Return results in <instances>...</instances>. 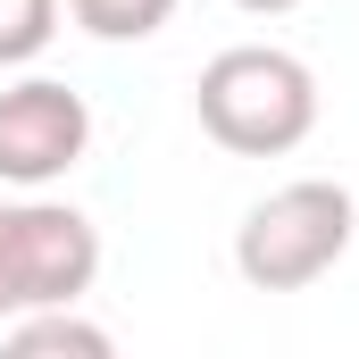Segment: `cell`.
Here are the masks:
<instances>
[{"label": "cell", "mask_w": 359, "mask_h": 359, "mask_svg": "<svg viewBox=\"0 0 359 359\" xmlns=\"http://www.w3.org/2000/svg\"><path fill=\"white\" fill-rule=\"evenodd\" d=\"M8 351H17V359H109V334L84 326V318L59 301V309H42V318L8 326Z\"/></svg>", "instance_id": "obj_5"}, {"label": "cell", "mask_w": 359, "mask_h": 359, "mask_svg": "<svg viewBox=\"0 0 359 359\" xmlns=\"http://www.w3.org/2000/svg\"><path fill=\"white\" fill-rule=\"evenodd\" d=\"M67 17L84 34H100V42H142V34H159L176 17V0H67Z\"/></svg>", "instance_id": "obj_6"}, {"label": "cell", "mask_w": 359, "mask_h": 359, "mask_svg": "<svg viewBox=\"0 0 359 359\" xmlns=\"http://www.w3.org/2000/svg\"><path fill=\"white\" fill-rule=\"evenodd\" d=\"M92 142V109L76 84L59 76H25L0 92V176L8 184H50L84 159Z\"/></svg>", "instance_id": "obj_4"}, {"label": "cell", "mask_w": 359, "mask_h": 359, "mask_svg": "<svg viewBox=\"0 0 359 359\" xmlns=\"http://www.w3.org/2000/svg\"><path fill=\"white\" fill-rule=\"evenodd\" d=\"M201 134L217 142V151H234V159H284V151H301L309 142V126H318V76L292 59V50H276V42H234V50H217L209 67H201Z\"/></svg>", "instance_id": "obj_1"}, {"label": "cell", "mask_w": 359, "mask_h": 359, "mask_svg": "<svg viewBox=\"0 0 359 359\" xmlns=\"http://www.w3.org/2000/svg\"><path fill=\"white\" fill-rule=\"evenodd\" d=\"M234 8H251V17H284V8H301V0H234Z\"/></svg>", "instance_id": "obj_8"}, {"label": "cell", "mask_w": 359, "mask_h": 359, "mask_svg": "<svg viewBox=\"0 0 359 359\" xmlns=\"http://www.w3.org/2000/svg\"><path fill=\"white\" fill-rule=\"evenodd\" d=\"M59 34V0H0V67L42 59Z\"/></svg>", "instance_id": "obj_7"}, {"label": "cell", "mask_w": 359, "mask_h": 359, "mask_svg": "<svg viewBox=\"0 0 359 359\" xmlns=\"http://www.w3.org/2000/svg\"><path fill=\"white\" fill-rule=\"evenodd\" d=\"M0 217H8V201H0ZM0 318H8V292H0Z\"/></svg>", "instance_id": "obj_9"}, {"label": "cell", "mask_w": 359, "mask_h": 359, "mask_svg": "<svg viewBox=\"0 0 359 359\" xmlns=\"http://www.w3.org/2000/svg\"><path fill=\"white\" fill-rule=\"evenodd\" d=\"M351 251V192L326 176H301L268 192L243 226H234V268L251 292H301Z\"/></svg>", "instance_id": "obj_2"}, {"label": "cell", "mask_w": 359, "mask_h": 359, "mask_svg": "<svg viewBox=\"0 0 359 359\" xmlns=\"http://www.w3.org/2000/svg\"><path fill=\"white\" fill-rule=\"evenodd\" d=\"M100 276V234H92L84 209L67 201H17L0 217V292L8 309H59L92 292Z\"/></svg>", "instance_id": "obj_3"}]
</instances>
